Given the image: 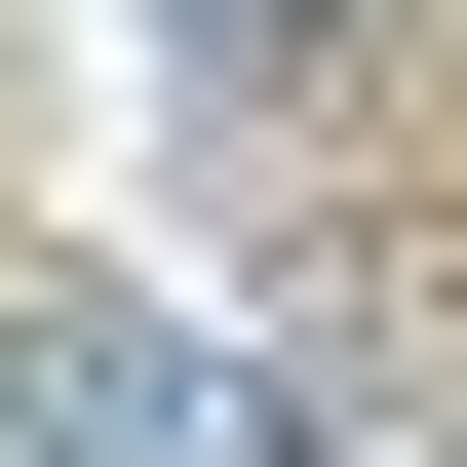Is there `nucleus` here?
Masks as SVG:
<instances>
[{
	"label": "nucleus",
	"mask_w": 467,
	"mask_h": 467,
	"mask_svg": "<svg viewBox=\"0 0 467 467\" xmlns=\"http://www.w3.org/2000/svg\"><path fill=\"white\" fill-rule=\"evenodd\" d=\"M195 39H312V0H195Z\"/></svg>",
	"instance_id": "1"
}]
</instances>
